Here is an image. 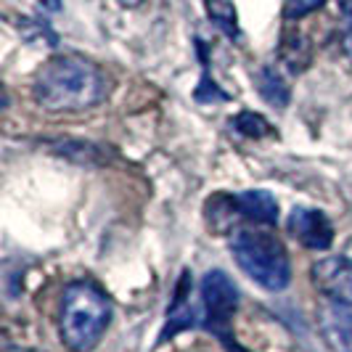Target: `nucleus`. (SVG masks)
I'll list each match as a JSON object with an SVG mask.
<instances>
[{
  "mask_svg": "<svg viewBox=\"0 0 352 352\" xmlns=\"http://www.w3.org/2000/svg\"><path fill=\"white\" fill-rule=\"evenodd\" d=\"M111 323V302L88 281H74L64 289L58 310V331L69 352H93Z\"/></svg>",
  "mask_w": 352,
  "mask_h": 352,
  "instance_id": "f03ea898",
  "label": "nucleus"
},
{
  "mask_svg": "<svg viewBox=\"0 0 352 352\" xmlns=\"http://www.w3.org/2000/svg\"><path fill=\"white\" fill-rule=\"evenodd\" d=\"M230 252H233L239 267L263 289L281 292L289 286V278H292L289 254L273 233L260 228L236 230V236L230 241Z\"/></svg>",
  "mask_w": 352,
  "mask_h": 352,
  "instance_id": "7ed1b4c3",
  "label": "nucleus"
},
{
  "mask_svg": "<svg viewBox=\"0 0 352 352\" xmlns=\"http://www.w3.org/2000/svg\"><path fill=\"white\" fill-rule=\"evenodd\" d=\"M40 3H43L48 11H58V8H61V0H40Z\"/></svg>",
  "mask_w": 352,
  "mask_h": 352,
  "instance_id": "4468645a",
  "label": "nucleus"
},
{
  "mask_svg": "<svg viewBox=\"0 0 352 352\" xmlns=\"http://www.w3.org/2000/svg\"><path fill=\"white\" fill-rule=\"evenodd\" d=\"M352 307L331 302L323 313V329L326 339L331 342L336 352H352Z\"/></svg>",
  "mask_w": 352,
  "mask_h": 352,
  "instance_id": "0eeeda50",
  "label": "nucleus"
},
{
  "mask_svg": "<svg viewBox=\"0 0 352 352\" xmlns=\"http://www.w3.org/2000/svg\"><path fill=\"white\" fill-rule=\"evenodd\" d=\"M210 16L226 30V32H236V11L228 0H210Z\"/></svg>",
  "mask_w": 352,
  "mask_h": 352,
  "instance_id": "9b49d317",
  "label": "nucleus"
},
{
  "mask_svg": "<svg viewBox=\"0 0 352 352\" xmlns=\"http://www.w3.org/2000/svg\"><path fill=\"white\" fill-rule=\"evenodd\" d=\"M313 281L329 302L352 307V260L323 257L313 265Z\"/></svg>",
  "mask_w": 352,
  "mask_h": 352,
  "instance_id": "39448f33",
  "label": "nucleus"
},
{
  "mask_svg": "<svg viewBox=\"0 0 352 352\" xmlns=\"http://www.w3.org/2000/svg\"><path fill=\"white\" fill-rule=\"evenodd\" d=\"M106 93V72L96 61L77 53L48 58L35 77L37 104L48 111H82L101 104Z\"/></svg>",
  "mask_w": 352,
  "mask_h": 352,
  "instance_id": "f257e3e1",
  "label": "nucleus"
},
{
  "mask_svg": "<svg viewBox=\"0 0 352 352\" xmlns=\"http://www.w3.org/2000/svg\"><path fill=\"white\" fill-rule=\"evenodd\" d=\"M323 3H326V0H289V3H286V19L307 16V14L318 11Z\"/></svg>",
  "mask_w": 352,
  "mask_h": 352,
  "instance_id": "ddd939ff",
  "label": "nucleus"
},
{
  "mask_svg": "<svg viewBox=\"0 0 352 352\" xmlns=\"http://www.w3.org/2000/svg\"><path fill=\"white\" fill-rule=\"evenodd\" d=\"M289 233L300 241L305 249H323L331 247L334 241V228L331 220L323 212L313 210V207H294L289 214Z\"/></svg>",
  "mask_w": 352,
  "mask_h": 352,
  "instance_id": "423d86ee",
  "label": "nucleus"
},
{
  "mask_svg": "<svg viewBox=\"0 0 352 352\" xmlns=\"http://www.w3.org/2000/svg\"><path fill=\"white\" fill-rule=\"evenodd\" d=\"M257 88H260V93H263V98H267L270 104H276V106L289 104V88H286V82H283L273 69L260 72V77H257Z\"/></svg>",
  "mask_w": 352,
  "mask_h": 352,
  "instance_id": "1a4fd4ad",
  "label": "nucleus"
},
{
  "mask_svg": "<svg viewBox=\"0 0 352 352\" xmlns=\"http://www.w3.org/2000/svg\"><path fill=\"white\" fill-rule=\"evenodd\" d=\"M236 212H241L244 217L254 220V223H276L278 220V204L267 191H247V194L233 199Z\"/></svg>",
  "mask_w": 352,
  "mask_h": 352,
  "instance_id": "6e6552de",
  "label": "nucleus"
},
{
  "mask_svg": "<svg viewBox=\"0 0 352 352\" xmlns=\"http://www.w3.org/2000/svg\"><path fill=\"white\" fill-rule=\"evenodd\" d=\"M342 11V51L352 61V0H339Z\"/></svg>",
  "mask_w": 352,
  "mask_h": 352,
  "instance_id": "f8f14e48",
  "label": "nucleus"
},
{
  "mask_svg": "<svg viewBox=\"0 0 352 352\" xmlns=\"http://www.w3.org/2000/svg\"><path fill=\"white\" fill-rule=\"evenodd\" d=\"M201 297L207 307V323L214 334H228V320L236 313L239 305V292L236 283L228 278V273L223 270H210L201 281Z\"/></svg>",
  "mask_w": 352,
  "mask_h": 352,
  "instance_id": "20e7f679",
  "label": "nucleus"
},
{
  "mask_svg": "<svg viewBox=\"0 0 352 352\" xmlns=\"http://www.w3.org/2000/svg\"><path fill=\"white\" fill-rule=\"evenodd\" d=\"M233 127L241 133V135H247V138H263V135H270L273 133V127L265 122V117L260 114H239L236 120H233Z\"/></svg>",
  "mask_w": 352,
  "mask_h": 352,
  "instance_id": "9d476101",
  "label": "nucleus"
}]
</instances>
